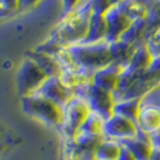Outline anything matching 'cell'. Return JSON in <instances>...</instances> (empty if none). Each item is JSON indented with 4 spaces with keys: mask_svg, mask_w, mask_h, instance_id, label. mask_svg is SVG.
Listing matches in <instances>:
<instances>
[{
    "mask_svg": "<svg viewBox=\"0 0 160 160\" xmlns=\"http://www.w3.org/2000/svg\"><path fill=\"white\" fill-rule=\"evenodd\" d=\"M79 97H82L88 103L91 110L102 116L105 121H108L113 115V108L116 104V100L112 92L92 84Z\"/></svg>",
    "mask_w": 160,
    "mask_h": 160,
    "instance_id": "7",
    "label": "cell"
},
{
    "mask_svg": "<svg viewBox=\"0 0 160 160\" xmlns=\"http://www.w3.org/2000/svg\"><path fill=\"white\" fill-rule=\"evenodd\" d=\"M141 134L142 133L138 127V123L122 115L113 113L109 120L105 121L104 138L107 139L123 143L139 138L141 136Z\"/></svg>",
    "mask_w": 160,
    "mask_h": 160,
    "instance_id": "6",
    "label": "cell"
},
{
    "mask_svg": "<svg viewBox=\"0 0 160 160\" xmlns=\"http://www.w3.org/2000/svg\"><path fill=\"white\" fill-rule=\"evenodd\" d=\"M104 126H105V120L98 113L92 111L85 121V123L82 124V127L80 128L79 132L91 136H104Z\"/></svg>",
    "mask_w": 160,
    "mask_h": 160,
    "instance_id": "16",
    "label": "cell"
},
{
    "mask_svg": "<svg viewBox=\"0 0 160 160\" xmlns=\"http://www.w3.org/2000/svg\"><path fill=\"white\" fill-rule=\"evenodd\" d=\"M37 94H40L42 97L52 100L54 103H56L58 105L63 108L69 100L74 97L73 92H71L62 82L59 77H53V78H48L44 84L41 86Z\"/></svg>",
    "mask_w": 160,
    "mask_h": 160,
    "instance_id": "10",
    "label": "cell"
},
{
    "mask_svg": "<svg viewBox=\"0 0 160 160\" xmlns=\"http://www.w3.org/2000/svg\"><path fill=\"white\" fill-rule=\"evenodd\" d=\"M61 82L73 92L74 96H80L87 87L93 84V73L87 72L78 66L63 68L59 75Z\"/></svg>",
    "mask_w": 160,
    "mask_h": 160,
    "instance_id": "9",
    "label": "cell"
},
{
    "mask_svg": "<svg viewBox=\"0 0 160 160\" xmlns=\"http://www.w3.org/2000/svg\"><path fill=\"white\" fill-rule=\"evenodd\" d=\"M96 152L84 149L78 146L73 139H65L63 142V160H96Z\"/></svg>",
    "mask_w": 160,
    "mask_h": 160,
    "instance_id": "15",
    "label": "cell"
},
{
    "mask_svg": "<svg viewBox=\"0 0 160 160\" xmlns=\"http://www.w3.org/2000/svg\"><path fill=\"white\" fill-rule=\"evenodd\" d=\"M107 35L108 23L107 19H105V16L102 13H94L93 12L87 37L82 43H94V42L105 41L107 40Z\"/></svg>",
    "mask_w": 160,
    "mask_h": 160,
    "instance_id": "13",
    "label": "cell"
},
{
    "mask_svg": "<svg viewBox=\"0 0 160 160\" xmlns=\"http://www.w3.org/2000/svg\"><path fill=\"white\" fill-rule=\"evenodd\" d=\"M122 151V143L104 138L96 149V160H118Z\"/></svg>",
    "mask_w": 160,
    "mask_h": 160,
    "instance_id": "14",
    "label": "cell"
},
{
    "mask_svg": "<svg viewBox=\"0 0 160 160\" xmlns=\"http://www.w3.org/2000/svg\"><path fill=\"white\" fill-rule=\"evenodd\" d=\"M80 0H63V8H65V14L69 13L72 10H74L78 6V2Z\"/></svg>",
    "mask_w": 160,
    "mask_h": 160,
    "instance_id": "20",
    "label": "cell"
},
{
    "mask_svg": "<svg viewBox=\"0 0 160 160\" xmlns=\"http://www.w3.org/2000/svg\"><path fill=\"white\" fill-rule=\"evenodd\" d=\"M118 160H138L136 159V157L132 153V151L127 148L126 146H123L122 145V151H121V155Z\"/></svg>",
    "mask_w": 160,
    "mask_h": 160,
    "instance_id": "19",
    "label": "cell"
},
{
    "mask_svg": "<svg viewBox=\"0 0 160 160\" xmlns=\"http://www.w3.org/2000/svg\"><path fill=\"white\" fill-rule=\"evenodd\" d=\"M1 138H2V129L0 127V141H1Z\"/></svg>",
    "mask_w": 160,
    "mask_h": 160,
    "instance_id": "22",
    "label": "cell"
},
{
    "mask_svg": "<svg viewBox=\"0 0 160 160\" xmlns=\"http://www.w3.org/2000/svg\"><path fill=\"white\" fill-rule=\"evenodd\" d=\"M92 14L91 1H87L82 6H77L69 13L65 14L49 37L36 49L55 55L61 48L82 43L87 37Z\"/></svg>",
    "mask_w": 160,
    "mask_h": 160,
    "instance_id": "1",
    "label": "cell"
},
{
    "mask_svg": "<svg viewBox=\"0 0 160 160\" xmlns=\"http://www.w3.org/2000/svg\"><path fill=\"white\" fill-rule=\"evenodd\" d=\"M25 56L31 59L44 73L47 74L48 78L59 77L62 72V66L55 55H52V54L42 52V50H38L35 48L33 50L27 52Z\"/></svg>",
    "mask_w": 160,
    "mask_h": 160,
    "instance_id": "11",
    "label": "cell"
},
{
    "mask_svg": "<svg viewBox=\"0 0 160 160\" xmlns=\"http://www.w3.org/2000/svg\"><path fill=\"white\" fill-rule=\"evenodd\" d=\"M23 111L33 118L42 121L54 127L60 128L63 120V108L40 94H32L22 98Z\"/></svg>",
    "mask_w": 160,
    "mask_h": 160,
    "instance_id": "3",
    "label": "cell"
},
{
    "mask_svg": "<svg viewBox=\"0 0 160 160\" xmlns=\"http://www.w3.org/2000/svg\"><path fill=\"white\" fill-rule=\"evenodd\" d=\"M66 48L74 65L87 72L96 73L112 63L110 42L107 40L94 43H79Z\"/></svg>",
    "mask_w": 160,
    "mask_h": 160,
    "instance_id": "2",
    "label": "cell"
},
{
    "mask_svg": "<svg viewBox=\"0 0 160 160\" xmlns=\"http://www.w3.org/2000/svg\"><path fill=\"white\" fill-rule=\"evenodd\" d=\"M138 127L142 134L154 138L160 134V102L146 100L140 98L139 112L136 118Z\"/></svg>",
    "mask_w": 160,
    "mask_h": 160,
    "instance_id": "8",
    "label": "cell"
},
{
    "mask_svg": "<svg viewBox=\"0 0 160 160\" xmlns=\"http://www.w3.org/2000/svg\"><path fill=\"white\" fill-rule=\"evenodd\" d=\"M122 69L123 68L118 65L111 63L110 66L93 73V84L96 86L102 87L107 91L115 93L118 87V81H120Z\"/></svg>",
    "mask_w": 160,
    "mask_h": 160,
    "instance_id": "12",
    "label": "cell"
},
{
    "mask_svg": "<svg viewBox=\"0 0 160 160\" xmlns=\"http://www.w3.org/2000/svg\"><path fill=\"white\" fill-rule=\"evenodd\" d=\"M91 112L92 110L86 100L82 97L74 96L63 107V120L59 128L65 139H73Z\"/></svg>",
    "mask_w": 160,
    "mask_h": 160,
    "instance_id": "4",
    "label": "cell"
},
{
    "mask_svg": "<svg viewBox=\"0 0 160 160\" xmlns=\"http://www.w3.org/2000/svg\"><path fill=\"white\" fill-rule=\"evenodd\" d=\"M19 13V0H0V19Z\"/></svg>",
    "mask_w": 160,
    "mask_h": 160,
    "instance_id": "17",
    "label": "cell"
},
{
    "mask_svg": "<svg viewBox=\"0 0 160 160\" xmlns=\"http://www.w3.org/2000/svg\"><path fill=\"white\" fill-rule=\"evenodd\" d=\"M48 79L47 74L31 59L25 56L17 73V91L20 97L32 96L38 92L41 86Z\"/></svg>",
    "mask_w": 160,
    "mask_h": 160,
    "instance_id": "5",
    "label": "cell"
},
{
    "mask_svg": "<svg viewBox=\"0 0 160 160\" xmlns=\"http://www.w3.org/2000/svg\"><path fill=\"white\" fill-rule=\"evenodd\" d=\"M41 0H19V12L27 11L29 8L33 7L36 4H38Z\"/></svg>",
    "mask_w": 160,
    "mask_h": 160,
    "instance_id": "18",
    "label": "cell"
},
{
    "mask_svg": "<svg viewBox=\"0 0 160 160\" xmlns=\"http://www.w3.org/2000/svg\"><path fill=\"white\" fill-rule=\"evenodd\" d=\"M149 160H160V147L159 146H155V145H154Z\"/></svg>",
    "mask_w": 160,
    "mask_h": 160,
    "instance_id": "21",
    "label": "cell"
}]
</instances>
